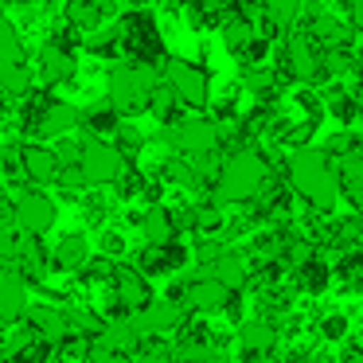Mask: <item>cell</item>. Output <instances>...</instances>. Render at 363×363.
<instances>
[{
  "instance_id": "12",
  "label": "cell",
  "mask_w": 363,
  "mask_h": 363,
  "mask_svg": "<svg viewBox=\"0 0 363 363\" xmlns=\"http://www.w3.org/2000/svg\"><path fill=\"white\" fill-rule=\"evenodd\" d=\"M285 63H289V71L297 74L301 82H313L320 79V63H316V48L308 35H293L289 48H285Z\"/></svg>"
},
{
  "instance_id": "21",
  "label": "cell",
  "mask_w": 363,
  "mask_h": 363,
  "mask_svg": "<svg viewBox=\"0 0 363 363\" xmlns=\"http://www.w3.org/2000/svg\"><path fill=\"white\" fill-rule=\"evenodd\" d=\"M328 281H332V269L324 266L316 254H313L308 262H301V266H297V285H301L305 293H324V289H328Z\"/></svg>"
},
{
  "instance_id": "2",
  "label": "cell",
  "mask_w": 363,
  "mask_h": 363,
  "mask_svg": "<svg viewBox=\"0 0 363 363\" xmlns=\"http://www.w3.org/2000/svg\"><path fill=\"white\" fill-rule=\"evenodd\" d=\"M269 168L258 152L242 149L219 168V180H215V203H246V199L258 196V188L266 184Z\"/></svg>"
},
{
  "instance_id": "16",
  "label": "cell",
  "mask_w": 363,
  "mask_h": 363,
  "mask_svg": "<svg viewBox=\"0 0 363 363\" xmlns=\"http://www.w3.org/2000/svg\"><path fill=\"white\" fill-rule=\"evenodd\" d=\"M16 152H20V164H24V176H32L35 184L55 180V172H59V157H55L51 149L28 145V149H16Z\"/></svg>"
},
{
  "instance_id": "24",
  "label": "cell",
  "mask_w": 363,
  "mask_h": 363,
  "mask_svg": "<svg viewBox=\"0 0 363 363\" xmlns=\"http://www.w3.org/2000/svg\"><path fill=\"white\" fill-rule=\"evenodd\" d=\"M137 269H141L145 277H152V274H168L164 246H152V242H145V250L137 254Z\"/></svg>"
},
{
  "instance_id": "15",
  "label": "cell",
  "mask_w": 363,
  "mask_h": 363,
  "mask_svg": "<svg viewBox=\"0 0 363 363\" xmlns=\"http://www.w3.org/2000/svg\"><path fill=\"white\" fill-rule=\"evenodd\" d=\"M274 340H277L274 320H246L242 328H238V347H242L246 359H258L262 352H269Z\"/></svg>"
},
{
  "instance_id": "17",
  "label": "cell",
  "mask_w": 363,
  "mask_h": 363,
  "mask_svg": "<svg viewBox=\"0 0 363 363\" xmlns=\"http://www.w3.org/2000/svg\"><path fill=\"white\" fill-rule=\"evenodd\" d=\"M48 258H51V266L55 269H79L82 262L90 258V246H86V235H63L55 242V250H48Z\"/></svg>"
},
{
  "instance_id": "13",
  "label": "cell",
  "mask_w": 363,
  "mask_h": 363,
  "mask_svg": "<svg viewBox=\"0 0 363 363\" xmlns=\"http://www.w3.org/2000/svg\"><path fill=\"white\" fill-rule=\"evenodd\" d=\"M40 133L43 137H63V133H71L74 125L82 121V113L74 110L71 102H43L40 106Z\"/></svg>"
},
{
  "instance_id": "33",
  "label": "cell",
  "mask_w": 363,
  "mask_h": 363,
  "mask_svg": "<svg viewBox=\"0 0 363 363\" xmlns=\"http://www.w3.org/2000/svg\"><path fill=\"white\" fill-rule=\"evenodd\" d=\"M196 254H199V262H203V269H207V266H211V262H215V258H219V254H223V242H215V238H203Z\"/></svg>"
},
{
  "instance_id": "30",
  "label": "cell",
  "mask_w": 363,
  "mask_h": 363,
  "mask_svg": "<svg viewBox=\"0 0 363 363\" xmlns=\"http://www.w3.org/2000/svg\"><path fill=\"white\" fill-rule=\"evenodd\" d=\"M16 55H20L16 32H12V24L4 20V12H0V67H4V63H16Z\"/></svg>"
},
{
  "instance_id": "23",
  "label": "cell",
  "mask_w": 363,
  "mask_h": 363,
  "mask_svg": "<svg viewBox=\"0 0 363 363\" xmlns=\"http://www.w3.org/2000/svg\"><path fill=\"white\" fill-rule=\"evenodd\" d=\"M32 74H28L24 63H4L0 67V94H24Z\"/></svg>"
},
{
  "instance_id": "10",
  "label": "cell",
  "mask_w": 363,
  "mask_h": 363,
  "mask_svg": "<svg viewBox=\"0 0 363 363\" xmlns=\"http://www.w3.org/2000/svg\"><path fill=\"white\" fill-rule=\"evenodd\" d=\"M20 320H28V328L40 340H48V344L67 336V305H51V301L48 305H28Z\"/></svg>"
},
{
  "instance_id": "7",
  "label": "cell",
  "mask_w": 363,
  "mask_h": 363,
  "mask_svg": "<svg viewBox=\"0 0 363 363\" xmlns=\"http://www.w3.org/2000/svg\"><path fill=\"white\" fill-rule=\"evenodd\" d=\"M230 289L223 281H215L207 269H199L196 277H188L184 281V305L191 308V313H219L223 305H227Z\"/></svg>"
},
{
  "instance_id": "34",
  "label": "cell",
  "mask_w": 363,
  "mask_h": 363,
  "mask_svg": "<svg viewBox=\"0 0 363 363\" xmlns=\"http://www.w3.org/2000/svg\"><path fill=\"white\" fill-rule=\"evenodd\" d=\"M12 254H16V235L12 227H0V262H12Z\"/></svg>"
},
{
  "instance_id": "8",
  "label": "cell",
  "mask_w": 363,
  "mask_h": 363,
  "mask_svg": "<svg viewBox=\"0 0 363 363\" xmlns=\"http://www.w3.org/2000/svg\"><path fill=\"white\" fill-rule=\"evenodd\" d=\"M215 141H219V129H215L211 121H176V125L168 129V145L180 149V152H188V157L211 152Z\"/></svg>"
},
{
  "instance_id": "25",
  "label": "cell",
  "mask_w": 363,
  "mask_h": 363,
  "mask_svg": "<svg viewBox=\"0 0 363 363\" xmlns=\"http://www.w3.org/2000/svg\"><path fill=\"white\" fill-rule=\"evenodd\" d=\"M262 4H266L269 24H277V28L293 24V20H297V12H301V0H262Z\"/></svg>"
},
{
  "instance_id": "29",
  "label": "cell",
  "mask_w": 363,
  "mask_h": 363,
  "mask_svg": "<svg viewBox=\"0 0 363 363\" xmlns=\"http://www.w3.org/2000/svg\"><path fill=\"white\" fill-rule=\"evenodd\" d=\"M98 9H102V0H74V4H71V20L79 28H94L98 20H102V12H98Z\"/></svg>"
},
{
  "instance_id": "5",
  "label": "cell",
  "mask_w": 363,
  "mask_h": 363,
  "mask_svg": "<svg viewBox=\"0 0 363 363\" xmlns=\"http://www.w3.org/2000/svg\"><path fill=\"white\" fill-rule=\"evenodd\" d=\"M79 172L86 184H118V176L125 172V157L106 141H86L79 149Z\"/></svg>"
},
{
  "instance_id": "28",
  "label": "cell",
  "mask_w": 363,
  "mask_h": 363,
  "mask_svg": "<svg viewBox=\"0 0 363 363\" xmlns=\"http://www.w3.org/2000/svg\"><path fill=\"white\" fill-rule=\"evenodd\" d=\"M347 316L344 313H328V316H320V340H328V344H344L347 340Z\"/></svg>"
},
{
  "instance_id": "6",
  "label": "cell",
  "mask_w": 363,
  "mask_h": 363,
  "mask_svg": "<svg viewBox=\"0 0 363 363\" xmlns=\"http://www.w3.org/2000/svg\"><path fill=\"white\" fill-rule=\"evenodd\" d=\"M12 223H16L20 230H28V235L51 230V223H55V203H51V196H43V191H24L20 199H12Z\"/></svg>"
},
{
  "instance_id": "40",
  "label": "cell",
  "mask_w": 363,
  "mask_h": 363,
  "mask_svg": "<svg viewBox=\"0 0 363 363\" xmlns=\"http://www.w3.org/2000/svg\"><path fill=\"white\" fill-rule=\"evenodd\" d=\"M0 176H4V157H0Z\"/></svg>"
},
{
  "instance_id": "41",
  "label": "cell",
  "mask_w": 363,
  "mask_h": 363,
  "mask_svg": "<svg viewBox=\"0 0 363 363\" xmlns=\"http://www.w3.org/2000/svg\"><path fill=\"white\" fill-rule=\"evenodd\" d=\"M0 363H4V359H0Z\"/></svg>"
},
{
  "instance_id": "19",
  "label": "cell",
  "mask_w": 363,
  "mask_h": 363,
  "mask_svg": "<svg viewBox=\"0 0 363 363\" xmlns=\"http://www.w3.org/2000/svg\"><path fill=\"white\" fill-rule=\"evenodd\" d=\"M141 235H145V242H152V246H160V242H168V238H176V223H172V211H164V207H149V211L141 215Z\"/></svg>"
},
{
  "instance_id": "36",
  "label": "cell",
  "mask_w": 363,
  "mask_h": 363,
  "mask_svg": "<svg viewBox=\"0 0 363 363\" xmlns=\"http://www.w3.org/2000/svg\"><path fill=\"white\" fill-rule=\"evenodd\" d=\"M152 110H157L160 118L168 121V118H172V94H168V90H160V94L152 98Z\"/></svg>"
},
{
  "instance_id": "39",
  "label": "cell",
  "mask_w": 363,
  "mask_h": 363,
  "mask_svg": "<svg viewBox=\"0 0 363 363\" xmlns=\"http://www.w3.org/2000/svg\"><path fill=\"white\" fill-rule=\"evenodd\" d=\"M250 86H254V90H266V86H269V74H266V71H254V74H250Z\"/></svg>"
},
{
  "instance_id": "31",
  "label": "cell",
  "mask_w": 363,
  "mask_h": 363,
  "mask_svg": "<svg viewBox=\"0 0 363 363\" xmlns=\"http://www.w3.org/2000/svg\"><path fill=\"white\" fill-rule=\"evenodd\" d=\"M82 121H86V125L94 129V133H113V129H118V118H113V106H110V110H90Z\"/></svg>"
},
{
  "instance_id": "4",
  "label": "cell",
  "mask_w": 363,
  "mask_h": 363,
  "mask_svg": "<svg viewBox=\"0 0 363 363\" xmlns=\"http://www.w3.org/2000/svg\"><path fill=\"white\" fill-rule=\"evenodd\" d=\"M188 313L191 308L188 305H180V301H145L137 313H129V324H133V332H137V340L141 336H164V332H172V328H180L184 320H188Z\"/></svg>"
},
{
  "instance_id": "37",
  "label": "cell",
  "mask_w": 363,
  "mask_h": 363,
  "mask_svg": "<svg viewBox=\"0 0 363 363\" xmlns=\"http://www.w3.org/2000/svg\"><path fill=\"white\" fill-rule=\"evenodd\" d=\"M129 28H133V35H137V40H145V32H141V20H133ZM152 48H157V35H152L149 43H137V51H152Z\"/></svg>"
},
{
  "instance_id": "11",
  "label": "cell",
  "mask_w": 363,
  "mask_h": 363,
  "mask_svg": "<svg viewBox=\"0 0 363 363\" xmlns=\"http://www.w3.org/2000/svg\"><path fill=\"white\" fill-rule=\"evenodd\" d=\"M28 305V281L16 269H0V324H20Z\"/></svg>"
},
{
  "instance_id": "22",
  "label": "cell",
  "mask_w": 363,
  "mask_h": 363,
  "mask_svg": "<svg viewBox=\"0 0 363 363\" xmlns=\"http://www.w3.org/2000/svg\"><path fill=\"white\" fill-rule=\"evenodd\" d=\"M102 328H106V316H98L94 308H67V332H74L82 340H94Z\"/></svg>"
},
{
  "instance_id": "18",
  "label": "cell",
  "mask_w": 363,
  "mask_h": 363,
  "mask_svg": "<svg viewBox=\"0 0 363 363\" xmlns=\"http://www.w3.org/2000/svg\"><path fill=\"white\" fill-rule=\"evenodd\" d=\"M336 180L340 188H344V196L352 199V207L363 203V164H359V149L355 152H344V160H340L336 168Z\"/></svg>"
},
{
  "instance_id": "1",
  "label": "cell",
  "mask_w": 363,
  "mask_h": 363,
  "mask_svg": "<svg viewBox=\"0 0 363 363\" xmlns=\"http://www.w3.org/2000/svg\"><path fill=\"white\" fill-rule=\"evenodd\" d=\"M289 184L297 196H305L316 211H332L340 196L336 164L328 160L324 149H297L289 157Z\"/></svg>"
},
{
  "instance_id": "3",
  "label": "cell",
  "mask_w": 363,
  "mask_h": 363,
  "mask_svg": "<svg viewBox=\"0 0 363 363\" xmlns=\"http://www.w3.org/2000/svg\"><path fill=\"white\" fill-rule=\"evenodd\" d=\"M152 86H157V79H152L149 67H113L110 71V102L125 113L145 110L152 98Z\"/></svg>"
},
{
  "instance_id": "27",
  "label": "cell",
  "mask_w": 363,
  "mask_h": 363,
  "mask_svg": "<svg viewBox=\"0 0 363 363\" xmlns=\"http://www.w3.org/2000/svg\"><path fill=\"white\" fill-rule=\"evenodd\" d=\"M313 28H316V35H320V40L328 43V48H340V43L347 40V28L340 24L336 16H328V12H320V16H316V24H313Z\"/></svg>"
},
{
  "instance_id": "38",
  "label": "cell",
  "mask_w": 363,
  "mask_h": 363,
  "mask_svg": "<svg viewBox=\"0 0 363 363\" xmlns=\"http://www.w3.org/2000/svg\"><path fill=\"white\" fill-rule=\"evenodd\" d=\"M0 227H12V203L0 199Z\"/></svg>"
},
{
  "instance_id": "35",
  "label": "cell",
  "mask_w": 363,
  "mask_h": 363,
  "mask_svg": "<svg viewBox=\"0 0 363 363\" xmlns=\"http://www.w3.org/2000/svg\"><path fill=\"white\" fill-rule=\"evenodd\" d=\"M94 363H133V355H129V352H113V347H102Z\"/></svg>"
},
{
  "instance_id": "14",
  "label": "cell",
  "mask_w": 363,
  "mask_h": 363,
  "mask_svg": "<svg viewBox=\"0 0 363 363\" xmlns=\"http://www.w3.org/2000/svg\"><path fill=\"white\" fill-rule=\"evenodd\" d=\"M207 274H211L215 281H223L227 289H242V285L250 281V262H246L242 254H235V250H223L219 258L207 266Z\"/></svg>"
},
{
  "instance_id": "20",
  "label": "cell",
  "mask_w": 363,
  "mask_h": 363,
  "mask_svg": "<svg viewBox=\"0 0 363 363\" xmlns=\"http://www.w3.org/2000/svg\"><path fill=\"white\" fill-rule=\"evenodd\" d=\"M40 74L48 82H63V79H71L74 74V59H71V51H63L59 43H48L43 48V55H40Z\"/></svg>"
},
{
  "instance_id": "26",
  "label": "cell",
  "mask_w": 363,
  "mask_h": 363,
  "mask_svg": "<svg viewBox=\"0 0 363 363\" xmlns=\"http://www.w3.org/2000/svg\"><path fill=\"white\" fill-rule=\"evenodd\" d=\"M223 40L230 43V48L235 51H246L254 43V28H250V20H227V28H223Z\"/></svg>"
},
{
  "instance_id": "32",
  "label": "cell",
  "mask_w": 363,
  "mask_h": 363,
  "mask_svg": "<svg viewBox=\"0 0 363 363\" xmlns=\"http://www.w3.org/2000/svg\"><path fill=\"white\" fill-rule=\"evenodd\" d=\"M102 254L106 258H121V254H125V238H121L118 230H106L102 235Z\"/></svg>"
},
{
  "instance_id": "9",
  "label": "cell",
  "mask_w": 363,
  "mask_h": 363,
  "mask_svg": "<svg viewBox=\"0 0 363 363\" xmlns=\"http://www.w3.org/2000/svg\"><path fill=\"white\" fill-rule=\"evenodd\" d=\"M164 79H168V90H176V94H180L184 102H191V106H199L207 98V74L199 71L196 63L172 59V63L164 67Z\"/></svg>"
}]
</instances>
